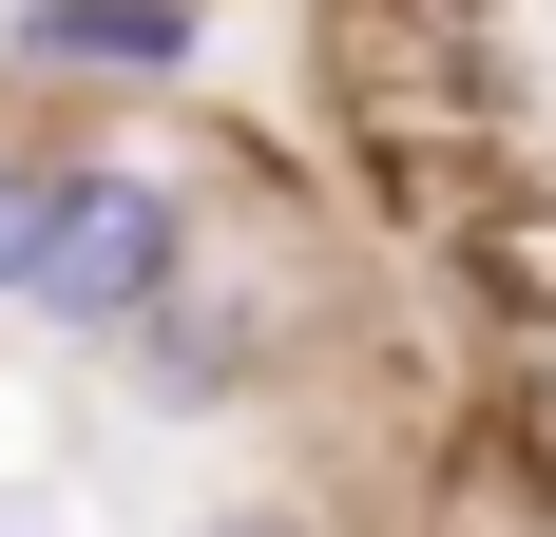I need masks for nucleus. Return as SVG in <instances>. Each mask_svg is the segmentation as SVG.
<instances>
[{
	"label": "nucleus",
	"mask_w": 556,
	"mask_h": 537,
	"mask_svg": "<svg viewBox=\"0 0 556 537\" xmlns=\"http://www.w3.org/2000/svg\"><path fill=\"white\" fill-rule=\"evenodd\" d=\"M192 250H212V173H192V154H154V135H58L20 326H58V346H135V326L192 288Z\"/></svg>",
	"instance_id": "nucleus-1"
},
{
	"label": "nucleus",
	"mask_w": 556,
	"mask_h": 537,
	"mask_svg": "<svg viewBox=\"0 0 556 537\" xmlns=\"http://www.w3.org/2000/svg\"><path fill=\"white\" fill-rule=\"evenodd\" d=\"M115 365H135V403H154V423L269 403V365H288V288H269V268H230V230H212V250H192V288H173Z\"/></svg>",
	"instance_id": "nucleus-2"
},
{
	"label": "nucleus",
	"mask_w": 556,
	"mask_h": 537,
	"mask_svg": "<svg viewBox=\"0 0 556 537\" xmlns=\"http://www.w3.org/2000/svg\"><path fill=\"white\" fill-rule=\"evenodd\" d=\"M192 39H212V0H0V58L39 97H154V77H192Z\"/></svg>",
	"instance_id": "nucleus-3"
},
{
	"label": "nucleus",
	"mask_w": 556,
	"mask_h": 537,
	"mask_svg": "<svg viewBox=\"0 0 556 537\" xmlns=\"http://www.w3.org/2000/svg\"><path fill=\"white\" fill-rule=\"evenodd\" d=\"M39 192H58V135L0 115V308H20V268H39Z\"/></svg>",
	"instance_id": "nucleus-4"
},
{
	"label": "nucleus",
	"mask_w": 556,
	"mask_h": 537,
	"mask_svg": "<svg viewBox=\"0 0 556 537\" xmlns=\"http://www.w3.org/2000/svg\"><path fill=\"white\" fill-rule=\"evenodd\" d=\"M192 537H345V519H307V499H212Z\"/></svg>",
	"instance_id": "nucleus-5"
}]
</instances>
